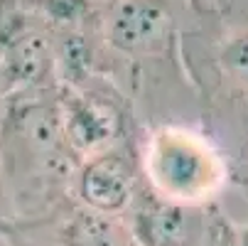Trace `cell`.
<instances>
[{"label": "cell", "instance_id": "obj_1", "mask_svg": "<svg viewBox=\"0 0 248 246\" xmlns=\"http://www.w3.org/2000/svg\"><path fill=\"white\" fill-rule=\"evenodd\" d=\"M57 89L5 98L0 118V185L10 204V227L57 217L72 202V180L79 167L66 148Z\"/></svg>", "mask_w": 248, "mask_h": 246}, {"label": "cell", "instance_id": "obj_2", "mask_svg": "<svg viewBox=\"0 0 248 246\" xmlns=\"http://www.w3.org/2000/svg\"><path fill=\"white\" fill-rule=\"evenodd\" d=\"M182 62L202 133L229 165L241 163L248 155V27L197 20L182 34Z\"/></svg>", "mask_w": 248, "mask_h": 246}, {"label": "cell", "instance_id": "obj_3", "mask_svg": "<svg viewBox=\"0 0 248 246\" xmlns=\"http://www.w3.org/2000/svg\"><path fill=\"white\" fill-rule=\"evenodd\" d=\"M143 182L160 197L209 204L231 182V165L211 140L185 123H157L138 140Z\"/></svg>", "mask_w": 248, "mask_h": 246}, {"label": "cell", "instance_id": "obj_4", "mask_svg": "<svg viewBox=\"0 0 248 246\" xmlns=\"http://www.w3.org/2000/svg\"><path fill=\"white\" fill-rule=\"evenodd\" d=\"M185 30L180 0H106L91 20L96 45L133 66L185 64Z\"/></svg>", "mask_w": 248, "mask_h": 246}, {"label": "cell", "instance_id": "obj_5", "mask_svg": "<svg viewBox=\"0 0 248 246\" xmlns=\"http://www.w3.org/2000/svg\"><path fill=\"white\" fill-rule=\"evenodd\" d=\"M57 116L66 148L77 163L133 138L130 103L108 77H91L77 86H57Z\"/></svg>", "mask_w": 248, "mask_h": 246}, {"label": "cell", "instance_id": "obj_6", "mask_svg": "<svg viewBox=\"0 0 248 246\" xmlns=\"http://www.w3.org/2000/svg\"><path fill=\"white\" fill-rule=\"evenodd\" d=\"M123 219L135 246H229L236 231L217 202H174L155 195L145 182H140Z\"/></svg>", "mask_w": 248, "mask_h": 246}, {"label": "cell", "instance_id": "obj_7", "mask_svg": "<svg viewBox=\"0 0 248 246\" xmlns=\"http://www.w3.org/2000/svg\"><path fill=\"white\" fill-rule=\"evenodd\" d=\"M140 182L138 138H130L79 163L72 180V202L101 214L123 217Z\"/></svg>", "mask_w": 248, "mask_h": 246}, {"label": "cell", "instance_id": "obj_8", "mask_svg": "<svg viewBox=\"0 0 248 246\" xmlns=\"http://www.w3.org/2000/svg\"><path fill=\"white\" fill-rule=\"evenodd\" d=\"M57 246H135L123 217L101 214L69 202L49 219Z\"/></svg>", "mask_w": 248, "mask_h": 246}, {"label": "cell", "instance_id": "obj_9", "mask_svg": "<svg viewBox=\"0 0 248 246\" xmlns=\"http://www.w3.org/2000/svg\"><path fill=\"white\" fill-rule=\"evenodd\" d=\"M219 20L231 27H248V0H217Z\"/></svg>", "mask_w": 248, "mask_h": 246}, {"label": "cell", "instance_id": "obj_10", "mask_svg": "<svg viewBox=\"0 0 248 246\" xmlns=\"http://www.w3.org/2000/svg\"><path fill=\"white\" fill-rule=\"evenodd\" d=\"M5 234H8L13 246H57L52 236L49 239H40V234L34 231V227H27V224H15Z\"/></svg>", "mask_w": 248, "mask_h": 246}, {"label": "cell", "instance_id": "obj_11", "mask_svg": "<svg viewBox=\"0 0 248 246\" xmlns=\"http://www.w3.org/2000/svg\"><path fill=\"white\" fill-rule=\"evenodd\" d=\"M231 182H236V185L248 195V155H246L241 163L231 165Z\"/></svg>", "mask_w": 248, "mask_h": 246}, {"label": "cell", "instance_id": "obj_12", "mask_svg": "<svg viewBox=\"0 0 248 246\" xmlns=\"http://www.w3.org/2000/svg\"><path fill=\"white\" fill-rule=\"evenodd\" d=\"M229 246H248V229H236Z\"/></svg>", "mask_w": 248, "mask_h": 246}, {"label": "cell", "instance_id": "obj_13", "mask_svg": "<svg viewBox=\"0 0 248 246\" xmlns=\"http://www.w3.org/2000/svg\"><path fill=\"white\" fill-rule=\"evenodd\" d=\"M0 204H3V195H0ZM10 229V219H8V214L3 212V207H0V231H8Z\"/></svg>", "mask_w": 248, "mask_h": 246}, {"label": "cell", "instance_id": "obj_14", "mask_svg": "<svg viewBox=\"0 0 248 246\" xmlns=\"http://www.w3.org/2000/svg\"><path fill=\"white\" fill-rule=\"evenodd\" d=\"M103 3H106V0H103Z\"/></svg>", "mask_w": 248, "mask_h": 246}, {"label": "cell", "instance_id": "obj_15", "mask_svg": "<svg viewBox=\"0 0 248 246\" xmlns=\"http://www.w3.org/2000/svg\"><path fill=\"white\" fill-rule=\"evenodd\" d=\"M229 244H231V241H229Z\"/></svg>", "mask_w": 248, "mask_h": 246}]
</instances>
